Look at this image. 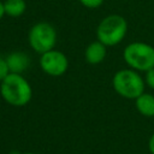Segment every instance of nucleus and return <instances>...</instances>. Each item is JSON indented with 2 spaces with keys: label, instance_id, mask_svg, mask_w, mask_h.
I'll return each mask as SVG.
<instances>
[{
  "label": "nucleus",
  "instance_id": "f257e3e1",
  "mask_svg": "<svg viewBox=\"0 0 154 154\" xmlns=\"http://www.w3.org/2000/svg\"><path fill=\"white\" fill-rule=\"evenodd\" d=\"M0 94L7 103L20 107L31 100L32 90L29 82L20 73L10 72L1 81Z\"/></svg>",
  "mask_w": 154,
  "mask_h": 154
},
{
  "label": "nucleus",
  "instance_id": "f03ea898",
  "mask_svg": "<svg viewBox=\"0 0 154 154\" xmlns=\"http://www.w3.org/2000/svg\"><path fill=\"white\" fill-rule=\"evenodd\" d=\"M126 31V20L122 16L111 14L100 22L96 30V36L97 40L105 46H116L125 37Z\"/></svg>",
  "mask_w": 154,
  "mask_h": 154
},
{
  "label": "nucleus",
  "instance_id": "7ed1b4c3",
  "mask_svg": "<svg viewBox=\"0 0 154 154\" xmlns=\"http://www.w3.org/2000/svg\"><path fill=\"white\" fill-rule=\"evenodd\" d=\"M125 63L138 71H148L154 67V47L144 42H132L123 52Z\"/></svg>",
  "mask_w": 154,
  "mask_h": 154
},
{
  "label": "nucleus",
  "instance_id": "20e7f679",
  "mask_svg": "<svg viewBox=\"0 0 154 154\" xmlns=\"http://www.w3.org/2000/svg\"><path fill=\"white\" fill-rule=\"evenodd\" d=\"M113 88L123 97L136 99L144 91V82L136 71L125 69L113 76Z\"/></svg>",
  "mask_w": 154,
  "mask_h": 154
},
{
  "label": "nucleus",
  "instance_id": "39448f33",
  "mask_svg": "<svg viewBox=\"0 0 154 154\" xmlns=\"http://www.w3.org/2000/svg\"><path fill=\"white\" fill-rule=\"evenodd\" d=\"M55 41H57V32L55 29L49 23L46 22L36 23L29 31L30 47L40 54H43L53 49Z\"/></svg>",
  "mask_w": 154,
  "mask_h": 154
},
{
  "label": "nucleus",
  "instance_id": "423d86ee",
  "mask_svg": "<svg viewBox=\"0 0 154 154\" xmlns=\"http://www.w3.org/2000/svg\"><path fill=\"white\" fill-rule=\"evenodd\" d=\"M40 66L47 75L58 77L66 72L69 61L64 53H61L59 51L51 49V51L41 54Z\"/></svg>",
  "mask_w": 154,
  "mask_h": 154
},
{
  "label": "nucleus",
  "instance_id": "0eeeda50",
  "mask_svg": "<svg viewBox=\"0 0 154 154\" xmlns=\"http://www.w3.org/2000/svg\"><path fill=\"white\" fill-rule=\"evenodd\" d=\"M6 61L12 73H22L24 70L28 69L30 59L23 52H12L6 57Z\"/></svg>",
  "mask_w": 154,
  "mask_h": 154
},
{
  "label": "nucleus",
  "instance_id": "6e6552de",
  "mask_svg": "<svg viewBox=\"0 0 154 154\" xmlns=\"http://www.w3.org/2000/svg\"><path fill=\"white\" fill-rule=\"evenodd\" d=\"M105 57H106V46L99 40L91 42L85 49V60L91 65L100 64L105 59Z\"/></svg>",
  "mask_w": 154,
  "mask_h": 154
},
{
  "label": "nucleus",
  "instance_id": "1a4fd4ad",
  "mask_svg": "<svg viewBox=\"0 0 154 154\" xmlns=\"http://www.w3.org/2000/svg\"><path fill=\"white\" fill-rule=\"evenodd\" d=\"M135 105L137 111L146 116V117H153L154 116V96L152 94L142 93L138 97L135 99Z\"/></svg>",
  "mask_w": 154,
  "mask_h": 154
},
{
  "label": "nucleus",
  "instance_id": "9d476101",
  "mask_svg": "<svg viewBox=\"0 0 154 154\" xmlns=\"http://www.w3.org/2000/svg\"><path fill=\"white\" fill-rule=\"evenodd\" d=\"M4 8H5V13L10 17H20L25 8V1L24 0H6L4 2Z\"/></svg>",
  "mask_w": 154,
  "mask_h": 154
},
{
  "label": "nucleus",
  "instance_id": "9b49d317",
  "mask_svg": "<svg viewBox=\"0 0 154 154\" xmlns=\"http://www.w3.org/2000/svg\"><path fill=\"white\" fill-rule=\"evenodd\" d=\"M8 73H10V69H8L7 61L6 59L0 57V81H2Z\"/></svg>",
  "mask_w": 154,
  "mask_h": 154
},
{
  "label": "nucleus",
  "instance_id": "f8f14e48",
  "mask_svg": "<svg viewBox=\"0 0 154 154\" xmlns=\"http://www.w3.org/2000/svg\"><path fill=\"white\" fill-rule=\"evenodd\" d=\"M79 1L83 6H85L88 8H97L103 2V0H79Z\"/></svg>",
  "mask_w": 154,
  "mask_h": 154
},
{
  "label": "nucleus",
  "instance_id": "ddd939ff",
  "mask_svg": "<svg viewBox=\"0 0 154 154\" xmlns=\"http://www.w3.org/2000/svg\"><path fill=\"white\" fill-rule=\"evenodd\" d=\"M146 82L152 89H154V67L146 72Z\"/></svg>",
  "mask_w": 154,
  "mask_h": 154
},
{
  "label": "nucleus",
  "instance_id": "4468645a",
  "mask_svg": "<svg viewBox=\"0 0 154 154\" xmlns=\"http://www.w3.org/2000/svg\"><path fill=\"white\" fill-rule=\"evenodd\" d=\"M149 150L152 154H154V134L152 135V137L149 140Z\"/></svg>",
  "mask_w": 154,
  "mask_h": 154
},
{
  "label": "nucleus",
  "instance_id": "2eb2a0df",
  "mask_svg": "<svg viewBox=\"0 0 154 154\" xmlns=\"http://www.w3.org/2000/svg\"><path fill=\"white\" fill-rule=\"evenodd\" d=\"M4 14H5V8H4V2H1L0 1V19L4 17Z\"/></svg>",
  "mask_w": 154,
  "mask_h": 154
},
{
  "label": "nucleus",
  "instance_id": "dca6fc26",
  "mask_svg": "<svg viewBox=\"0 0 154 154\" xmlns=\"http://www.w3.org/2000/svg\"><path fill=\"white\" fill-rule=\"evenodd\" d=\"M23 154H36V153H23Z\"/></svg>",
  "mask_w": 154,
  "mask_h": 154
}]
</instances>
